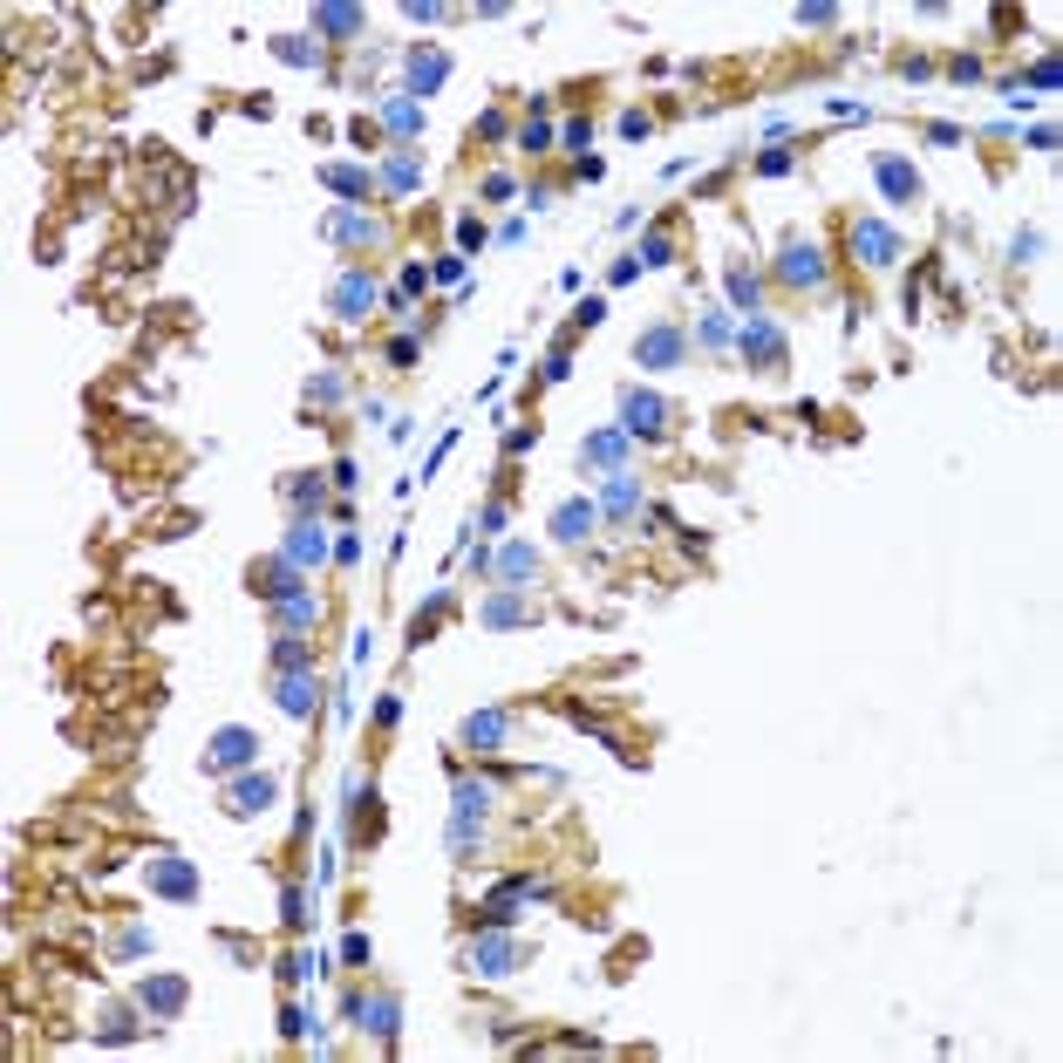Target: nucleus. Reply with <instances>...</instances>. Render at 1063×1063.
Masks as SVG:
<instances>
[{
    "mask_svg": "<svg viewBox=\"0 0 1063 1063\" xmlns=\"http://www.w3.org/2000/svg\"><path fill=\"white\" fill-rule=\"evenodd\" d=\"M382 130L410 150V143L423 137V103H416V96H382Z\"/></svg>",
    "mask_w": 1063,
    "mask_h": 1063,
    "instance_id": "obj_19",
    "label": "nucleus"
},
{
    "mask_svg": "<svg viewBox=\"0 0 1063 1063\" xmlns=\"http://www.w3.org/2000/svg\"><path fill=\"white\" fill-rule=\"evenodd\" d=\"M143 880L157 900H199V865L178 859V852H150L143 859Z\"/></svg>",
    "mask_w": 1063,
    "mask_h": 1063,
    "instance_id": "obj_5",
    "label": "nucleus"
},
{
    "mask_svg": "<svg viewBox=\"0 0 1063 1063\" xmlns=\"http://www.w3.org/2000/svg\"><path fill=\"white\" fill-rule=\"evenodd\" d=\"M253 757H259V736L246 723H225L205 736V770H246Z\"/></svg>",
    "mask_w": 1063,
    "mask_h": 1063,
    "instance_id": "obj_9",
    "label": "nucleus"
},
{
    "mask_svg": "<svg viewBox=\"0 0 1063 1063\" xmlns=\"http://www.w3.org/2000/svg\"><path fill=\"white\" fill-rule=\"evenodd\" d=\"M382 300V287L369 280V266H348L341 280H334V294H328V307L341 313V321H369V307Z\"/></svg>",
    "mask_w": 1063,
    "mask_h": 1063,
    "instance_id": "obj_11",
    "label": "nucleus"
},
{
    "mask_svg": "<svg viewBox=\"0 0 1063 1063\" xmlns=\"http://www.w3.org/2000/svg\"><path fill=\"white\" fill-rule=\"evenodd\" d=\"M280 1030H287V1037L300 1043V1037H307V1009H287V1016H280Z\"/></svg>",
    "mask_w": 1063,
    "mask_h": 1063,
    "instance_id": "obj_56",
    "label": "nucleus"
},
{
    "mask_svg": "<svg viewBox=\"0 0 1063 1063\" xmlns=\"http://www.w3.org/2000/svg\"><path fill=\"white\" fill-rule=\"evenodd\" d=\"M635 259L641 266H676V240H668V232H648V240L635 246Z\"/></svg>",
    "mask_w": 1063,
    "mask_h": 1063,
    "instance_id": "obj_37",
    "label": "nucleus"
},
{
    "mask_svg": "<svg viewBox=\"0 0 1063 1063\" xmlns=\"http://www.w3.org/2000/svg\"><path fill=\"white\" fill-rule=\"evenodd\" d=\"M273 620H280V627H294V635L321 627V594H313V586H300V594H287L280 607H273Z\"/></svg>",
    "mask_w": 1063,
    "mask_h": 1063,
    "instance_id": "obj_26",
    "label": "nucleus"
},
{
    "mask_svg": "<svg viewBox=\"0 0 1063 1063\" xmlns=\"http://www.w3.org/2000/svg\"><path fill=\"white\" fill-rule=\"evenodd\" d=\"M607 321V300H580L573 307V328H600Z\"/></svg>",
    "mask_w": 1063,
    "mask_h": 1063,
    "instance_id": "obj_44",
    "label": "nucleus"
},
{
    "mask_svg": "<svg viewBox=\"0 0 1063 1063\" xmlns=\"http://www.w3.org/2000/svg\"><path fill=\"white\" fill-rule=\"evenodd\" d=\"M273 55L287 68H321V42H307V34H273Z\"/></svg>",
    "mask_w": 1063,
    "mask_h": 1063,
    "instance_id": "obj_32",
    "label": "nucleus"
},
{
    "mask_svg": "<svg viewBox=\"0 0 1063 1063\" xmlns=\"http://www.w3.org/2000/svg\"><path fill=\"white\" fill-rule=\"evenodd\" d=\"M566 143L586 157V143H594V124H586V116H573V124H566Z\"/></svg>",
    "mask_w": 1063,
    "mask_h": 1063,
    "instance_id": "obj_49",
    "label": "nucleus"
},
{
    "mask_svg": "<svg viewBox=\"0 0 1063 1063\" xmlns=\"http://www.w3.org/2000/svg\"><path fill=\"white\" fill-rule=\"evenodd\" d=\"M594 532H600V504L594 498H560L553 504V539L560 545H586Z\"/></svg>",
    "mask_w": 1063,
    "mask_h": 1063,
    "instance_id": "obj_13",
    "label": "nucleus"
},
{
    "mask_svg": "<svg viewBox=\"0 0 1063 1063\" xmlns=\"http://www.w3.org/2000/svg\"><path fill=\"white\" fill-rule=\"evenodd\" d=\"M464 961H470V975H485V981H504L511 968L525 961V948H519V940H511L504 927H485L478 940H470V955H464Z\"/></svg>",
    "mask_w": 1063,
    "mask_h": 1063,
    "instance_id": "obj_4",
    "label": "nucleus"
},
{
    "mask_svg": "<svg viewBox=\"0 0 1063 1063\" xmlns=\"http://www.w3.org/2000/svg\"><path fill=\"white\" fill-rule=\"evenodd\" d=\"M504 730H511L504 709H470V716H464V743H470V751H498Z\"/></svg>",
    "mask_w": 1063,
    "mask_h": 1063,
    "instance_id": "obj_25",
    "label": "nucleus"
},
{
    "mask_svg": "<svg viewBox=\"0 0 1063 1063\" xmlns=\"http://www.w3.org/2000/svg\"><path fill=\"white\" fill-rule=\"evenodd\" d=\"M157 940H150V927H124V940H116V955H150Z\"/></svg>",
    "mask_w": 1063,
    "mask_h": 1063,
    "instance_id": "obj_41",
    "label": "nucleus"
},
{
    "mask_svg": "<svg viewBox=\"0 0 1063 1063\" xmlns=\"http://www.w3.org/2000/svg\"><path fill=\"white\" fill-rule=\"evenodd\" d=\"M382 184H389V191H416V184H423V164H416V150H403V143L389 150V157H382Z\"/></svg>",
    "mask_w": 1063,
    "mask_h": 1063,
    "instance_id": "obj_29",
    "label": "nucleus"
},
{
    "mask_svg": "<svg viewBox=\"0 0 1063 1063\" xmlns=\"http://www.w3.org/2000/svg\"><path fill=\"white\" fill-rule=\"evenodd\" d=\"M280 975H287V981H313V975H328V961H321V955H307V948H300V955H294V961H287V968H280Z\"/></svg>",
    "mask_w": 1063,
    "mask_h": 1063,
    "instance_id": "obj_39",
    "label": "nucleus"
},
{
    "mask_svg": "<svg viewBox=\"0 0 1063 1063\" xmlns=\"http://www.w3.org/2000/svg\"><path fill=\"white\" fill-rule=\"evenodd\" d=\"M403 75H410V89H403V96L429 103V96L444 89V75H450V55H444V49H410V68H403Z\"/></svg>",
    "mask_w": 1063,
    "mask_h": 1063,
    "instance_id": "obj_15",
    "label": "nucleus"
},
{
    "mask_svg": "<svg viewBox=\"0 0 1063 1063\" xmlns=\"http://www.w3.org/2000/svg\"><path fill=\"white\" fill-rule=\"evenodd\" d=\"M423 287H429V266L410 259V266H403V294H423Z\"/></svg>",
    "mask_w": 1063,
    "mask_h": 1063,
    "instance_id": "obj_54",
    "label": "nucleus"
},
{
    "mask_svg": "<svg viewBox=\"0 0 1063 1063\" xmlns=\"http://www.w3.org/2000/svg\"><path fill=\"white\" fill-rule=\"evenodd\" d=\"M280 553L307 573V566H321L328 553H334V545H328V532H321V519H294L287 525V545H280Z\"/></svg>",
    "mask_w": 1063,
    "mask_h": 1063,
    "instance_id": "obj_16",
    "label": "nucleus"
},
{
    "mask_svg": "<svg viewBox=\"0 0 1063 1063\" xmlns=\"http://www.w3.org/2000/svg\"><path fill=\"white\" fill-rule=\"evenodd\" d=\"M389 362L410 369V362H416V334H396V341H389Z\"/></svg>",
    "mask_w": 1063,
    "mask_h": 1063,
    "instance_id": "obj_48",
    "label": "nucleus"
},
{
    "mask_svg": "<svg viewBox=\"0 0 1063 1063\" xmlns=\"http://www.w3.org/2000/svg\"><path fill=\"white\" fill-rule=\"evenodd\" d=\"M429 280H444V287H457V280H464V253H444L437 266H429Z\"/></svg>",
    "mask_w": 1063,
    "mask_h": 1063,
    "instance_id": "obj_42",
    "label": "nucleus"
},
{
    "mask_svg": "<svg viewBox=\"0 0 1063 1063\" xmlns=\"http://www.w3.org/2000/svg\"><path fill=\"white\" fill-rule=\"evenodd\" d=\"M852 259L873 266V273H886V266L907 259V246H900V232H893L886 219H852Z\"/></svg>",
    "mask_w": 1063,
    "mask_h": 1063,
    "instance_id": "obj_3",
    "label": "nucleus"
},
{
    "mask_svg": "<svg viewBox=\"0 0 1063 1063\" xmlns=\"http://www.w3.org/2000/svg\"><path fill=\"white\" fill-rule=\"evenodd\" d=\"M184 1002H191L184 975H143V981H137V1009H143L150 1022H171V1016H184Z\"/></svg>",
    "mask_w": 1063,
    "mask_h": 1063,
    "instance_id": "obj_10",
    "label": "nucleus"
},
{
    "mask_svg": "<svg viewBox=\"0 0 1063 1063\" xmlns=\"http://www.w3.org/2000/svg\"><path fill=\"white\" fill-rule=\"evenodd\" d=\"M457 246L478 253V246H485V225H478V219H457Z\"/></svg>",
    "mask_w": 1063,
    "mask_h": 1063,
    "instance_id": "obj_45",
    "label": "nucleus"
},
{
    "mask_svg": "<svg viewBox=\"0 0 1063 1063\" xmlns=\"http://www.w3.org/2000/svg\"><path fill=\"white\" fill-rule=\"evenodd\" d=\"M253 594H259V600H273V607H280L287 594H300V566H294L287 553H273V560H259V566H253Z\"/></svg>",
    "mask_w": 1063,
    "mask_h": 1063,
    "instance_id": "obj_17",
    "label": "nucleus"
},
{
    "mask_svg": "<svg viewBox=\"0 0 1063 1063\" xmlns=\"http://www.w3.org/2000/svg\"><path fill=\"white\" fill-rule=\"evenodd\" d=\"M321 184H328V191H341V199H354V205H362L375 178H369L362 164H321Z\"/></svg>",
    "mask_w": 1063,
    "mask_h": 1063,
    "instance_id": "obj_30",
    "label": "nucleus"
},
{
    "mask_svg": "<svg viewBox=\"0 0 1063 1063\" xmlns=\"http://www.w3.org/2000/svg\"><path fill=\"white\" fill-rule=\"evenodd\" d=\"M273 668H280V676H300V668H313V641L294 635V627H280V635H273Z\"/></svg>",
    "mask_w": 1063,
    "mask_h": 1063,
    "instance_id": "obj_28",
    "label": "nucleus"
},
{
    "mask_svg": "<svg viewBox=\"0 0 1063 1063\" xmlns=\"http://www.w3.org/2000/svg\"><path fill=\"white\" fill-rule=\"evenodd\" d=\"M328 232L341 246H382V219L375 212H354V205H341L334 219H328Z\"/></svg>",
    "mask_w": 1063,
    "mask_h": 1063,
    "instance_id": "obj_21",
    "label": "nucleus"
},
{
    "mask_svg": "<svg viewBox=\"0 0 1063 1063\" xmlns=\"http://www.w3.org/2000/svg\"><path fill=\"white\" fill-rule=\"evenodd\" d=\"M757 300H764V280L751 266H730V313L743 321V313H757Z\"/></svg>",
    "mask_w": 1063,
    "mask_h": 1063,
    "instance_id": "obj_31",
    "label": "nucleus"
},
{
    "mask_svg": "<svg viewBox=\"0 0 1063 1063\" xmlns=\"http://www.w3.org/2000/svg\"><path fill=\"white\" fill-rule=\"evenodd\" d=\"M620 429L627 437H668V403L655 396V389H620Z\"/></svg>",
    "mask_w": 1063,
    "mask_h": 1063,
    "instance_id": "obj_7",
    "label": "nucleus"
},
{
    "mask_svg": "<svg viewBox=\"0 0 1063 1063\" xmlns=\"http://www.w3.org/2000/svg\"><path fill=\"white\" fill-rule=\"evenodd\" d=\"M1030 89H1056V62H1050V55L1030 68Z\"/></svg>",
    "mask_w": 1063,
    "mask_h": 1063,
    "instance_id": "obj_53",
    "label": "nucleus"
},
{
    "mask_svg": "<svg viewBox=\"0 0 1063 1063\" xmlns=\"http://www.w3.org/2000/svg\"><path fill=\"white\" fill-rule=\"evenodd\" d=\"M478 620H485V627H519V620H532V586H498V594L478 607Z\"/></svg>",
    "mask_w": 1063,
    "mask_h": 1063,
    "instance_id": "obj_18",
    "label": "nucleus"
},
{
    "mask_svg": "<svg viewBox=\"0 0 1063 1063\" xmlns=\"http://www.w3.org/2000/svg\"><path fill=\"white\" fill-rule=\"evenodd\" d=\"M280 709L287 716H313V709H321V682H313V668H300V676H280Z\"/></svg>",
    "mask_w": 1063,
    "mask_h": 1063,
    "instance_id": "obj_24",
    "label": "nucleus"
},
{
    "mask_svg": "<svg viewBox=\"0 0 1063 1063\" xmlns=\"http://www.w3.org/2000/svg\"><path fill=\"white\" fill-rule=\"evenodd\" d=\"M362 28H369L362 8H313V34L321 42H362Z\"/></svg>",
    "mask_w": 1063,
    "mask_h": 1063,
    "instance_id": "obj_23",
    "label": "nucleus"
},
{
    "mask_svg": "<svg viewBox=\"0 0 1063 1063\" xmlns=\"http://www.w3.org/2000/svg\"><path fill=\"white\" fill-rule=\"evenodd\" d=\"M648 130H655V124H648V109H627V116H620V137H627V143H641Z\"/></svg>",
    "mask_w": 1063,
    "mask_h": 1063,
    "instance_id": "obj_43",
    "label": "nucleus"
},
{
    "mask_svg": "<svg viewBox=\"0 0 1063 1063\" xmlns=\"http://www.w3.org/2000/svg\"><path fill=\"white\" fill-rule=\"evenodd\" d=\"M341 396H348V382H341L334 369H321V375L307 382V403H341Z\"/></svg>",
    "mask_w": 1063,
    "mask_h": 1063,
    "instance_id": "obj_38",
    "label": "nucleus"
},
{
    "mask_svg": "<svg viewBox=\"0 0 1063 1063\" xmlns=\"http://www.w3.org/2000/svg\"><path fill=\"white\" fill-rule=\"evenodd\" d=\"M341 961L369 968V961H375V940H369V934H348V940H341Z\"/></svg>",
    "mask_w": 1063,
    "mask_h": 1063,
    "instance_id": "obj_40",
    "label": "nucleus"
},
{
    "mask_svg": "<svg viewBox=\"0 0 1063 1063\" xmlns=\"http://www.w3.org/2000/svg\"><path fill=\"white\" fill-rule=\"evenodd\" d=\"M839 8H798V28H832Z\"/></svg>",
    "mask_w": 1063,
    "mask_h": 1063,
    "instance_id": "obj_50",
    "label": "nucleus"
},
{
    "mask_svg": "<svg viewBox=\"0 0 1063 1063\" xmlns=\"http://www.w3.org/2000/svg\"><path fill=\"white\" fill-rule=\"evenodd\" d=\"M580 457L600 464V470H620V464H627V429H620V423H614V429H594V437L580 444Z\"/></svg>",
    "mask_w": 1063,
    "mask_h": 1063,
    "instance_id": "obj_27",
    "label": "nucleus"
},
{
    "mask_svg": "<svg viewBox=\"0 0 1063 1063\" xmlns=\"http://www.w3.org/2000/svg\"><path fill=\"white\" fill-rule=\"evenodd\" d=\"M280 498L294 504V519H321V504H328V478H313V470H294V478L280 485Z\"/></svg>",
    "mask_w": 1063,
    "mask_h": 1063,
    "instance_id": "obj_20",
    "label": "nucleus"
},
{
    "mask_svg": "<svg viewBox=\"0 0 1063 1063\" xmlns=\"http://www.w3.org/2000/svg\"><path fill=\"white\" fill-rule=\"evenodd\" d=\"M225 805L240 818H266L273 805H280V777H273V770H240L225 784Z\"/></svg>",
    "mask_w": 1063,
    "mask_h": 1063,
    "instance_id": "obj_8",
    "label": "nucleus"
},
{
    "mask_svg": "<svg viewBox=\"0 0 1063 1063\" xmlns=\"http://www.w3.org/2000/svg\"><path fill=\"white\" fill-rule=\"evenodd\" d=\"M478 532H504V504H485V511H478Z\"/></svg>",
    "mask_w": 1063,
    "mask_h": 1063,
    "instance_id": "obj_55",
    "label": "nucleus"
},
{
    "mask_svg": "<svg viewBox=\"0 0 1063 1063\" xmlns=\"http://www.w3.org/2000/svg\"><path fill=\"white\" fill-rule=\"evenodd\" d=\"M396 1016H403L396 996H369V1002H362V1030H375L382 1043H396Z\"/></svg>",
    "mask_w": 1063,
    "mask_h": 1063,
    "instance_id": "obj_33",
    "label": "nucleus"
},
{
    "mask_svg": "<svg viewBox=\"0 0 1063 1063\" xmlns=\"http://www.w3.org/2000/svg\"><path fill=\"white\" fill-rule=\"evenodd\" d=\"M757 171H764V178H784V171H791V150H764Z\"/></svg>",
    "mask_w": 1063,
    "mask_h": 1063,
    "instance_id": "obj_46",
    "label": "nucleus"
},
{
    "mask_svg": "<svg viewBox=\"0 0 1063 1063\" xmlns=\"http://www.w3.org/2000/svg\"><path fill=\"white\" fill-rule=\"evenodd\" d=\"M635 362H641V369H682V362H689V334H682L676 321L648 328V334L635 341Z\"/></svg>",
    "mask_w": 1063,
    "mask_h": 1063,
    "instance_id": "obj_12",
    "label": "nucleus"
},
{
    "mask_svg": "<svg viewBox=\"0 0 1063 1063\" xmlns=\"http://www.w3.org/2000/svg\"><path fill=\"white\" fill-rule=\"evenodd\" d=\"M491 573H498V586H532L539 580V553H532V545H498Z\"/></svg>",
    "mask_w": 1063,
    "mask_h": 1063,
    "instance_id": "obj_22",
    "label": "nucleus"
},
{
    "mask_svg": "<svg viewBox=\"0 0 1063 1063\" xmlns=\"http://www.w3.org/2000/svg\"><path fill=\"white\" fill-rule=\"evenodd\" d=\"M403 14H410V21H423V28H429V21H444V8H437V0H410Z\"/></svg>",
    "mask_w": 1063,
    "mask_h": 1063,
    "instance_id": "obj_52",
    "label": "nucleus"
},
{
    "mask_svg": "<svg viewBox=\"0 0 1063 1063\" xmlns=\"http://www.w3.org/2000/svg\"><path fill=\"white\" fill-rule=\"evenodd\" d=\"M450 600H457V594H450V586H437V594H429V607H423V614L410 620V641H423V635H429V627H437V620L450 614Z\"/></svg>",
    "mask_w": 1063,
    "mask_h": 1063,
    "instance_id": "obj_36",
    "label": "nucleus"
},
{
    "mask_svg": "<svg viewBox=\"0 0 1063 1063\" xmlns=\"http://www.w3.org/2000/svg\"><path fill=\"white\" fill-rule=\"evenodd\" d=\"M873 184L886 191V205H921V171H914V157H900V150H880L873 157Z\"/></svg>",
    "mask_w": 1063,
    "mask_h": 1063,
    "instance_id": "obj_6",
    "label": "nucleus"
},
{
    "mask_svg": "<svg viewBox=\"0 0 1063 1063\" xmlns=\"http://www.w3.org/2000/svg\"><path fill=\"white\" fill-rule=\"evenodd\" d=\"M600 519H641V504H648V491H641V478H627V470H607L600 478Z\"/></svg>",
    "mask_w": 1063,
    "mask_h": 1063,
    "instance_id": "obj_14",
    "label": "nucleus"
},
{
    "mask_svg": "<svg viewBox=\"0 0 1063 1063\" xmlns=\"http://www.w3.org/2000/svg\"><path fill=\"white\" fill-rule=\"evenodd\" d=\"M777 280H784V287H798V294H818L825 280H832V266H825V246H818V240H784V253H777Z\"/></svg>",
    "mask_w": 1063,
    "mask_h": 1063,
    "instance_id": "obj_2",
    "label": "nucleus"
},
{
    "mask_svg": "<svg viewBox=\"0 0 1063 1063\" xmlns=\"http://www.w3.org/2000/svg\"><path fill=\"white\" fill-rule=\"evenodd\" d=\"M635 273H641V259H635V253H627V259H614V273H607V287H627V280H635Z\"/></svg>",
    "mask_w": 1063,
    "mask_h": 1063,
    "instance_id": "obj_51",
    "label": "nucleus"
},
{
    "mask_svg": "<svg viewBox=\"0 0 1063 1063\" xmlns=\"http://www.w3.org/2000/svg\"><path fill=\"white\" fill-rule=\"evenodd\" d=\"M736 348H743V362L764 369V375H777L784 362H791V341H784V328L770 321V313H743V321H736Z\"/></svg>",
    "mask_w": 1063,
    "mask_h": 1063,
    "instance_id": "obj_1",
    "label": "nucleus"
},
{
    "mask_svg": "<svg viewBox=\"0 0 1063 1063\" xmlns=\"http://www.w3.org/2000/svg\"><path fill=\"white\" fill-rule=\"evenodd\" d=\"M280 914H287V927H294V934H307V927H313V900H307V886H287V893H280Z\"/></svg>",
    "mask_w": 1063,
    "mask_h": 1063,
    "instance_id": "obj_35",
    "label": "nucleus"
},
{
    "mask_svg": "<svg viewBox=\"0 0 1063 1063\" xmlns=\"http://www.w3.org/2000/svg\"><path fill=\"white\" fill-rule=\"evenodd\" d=\"M695 341H702V348H730V341H736V313H730V307H709L702 321H695Z\"/></svg>",
    "mask_w": 1063,
    "mask_h": 1063,
    "instance_id": "obj_34",
    "label": "nucleus"
},
{
    "mask_svg": "<svg viewBox=\"0 0 1063 1063\" xmlns=\"http://www.w3.org/2000/svg\"><path fill=\"white\" fill-rule=\"evenodd\" d=\"M1043 253V240H1037V232H1016V246H1009V259L1022 266V259H1037Z\"/></svg>",
    "mask_w": 1063,
    "mask_h": 1063,
    "instance_id": "obj_47",
    "label": "nucleus"
}]
</instances>
